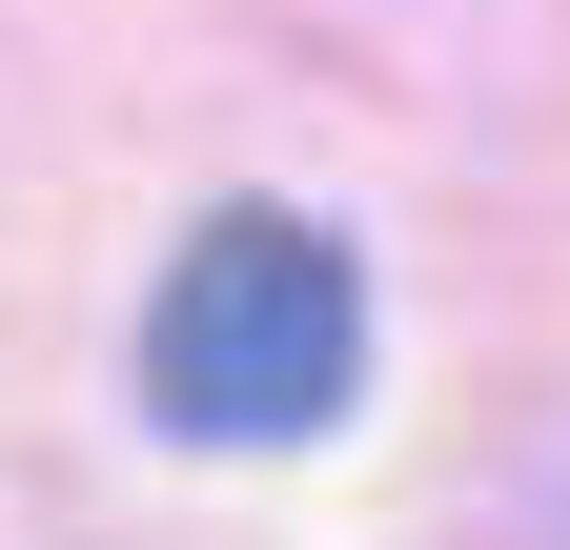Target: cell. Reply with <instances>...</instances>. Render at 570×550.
<instances>
[{
  "mask_svg": "<svg viewBox=\"0 0 570 550\" xmlns=\"http://www.w3.org/2000/svg\"><path fill=\"white\" fill-rule=\"evenodd\" d=\"M346 387H367V265L306 204H225L142 306V407L184 449H306L346 429Z\"/></svg>",
  "mask_w": 570,
  "mask_h": 550,
  "instance_id": "1",
  "label": "cell"
}]
</instances>
